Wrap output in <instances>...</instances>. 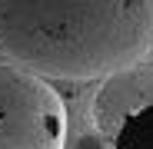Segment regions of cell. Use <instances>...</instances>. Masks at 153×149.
Instances as JSON below:
<instances>
[{"mask_svg": "<svg viewBox=\"0 0 153 149\" xmlns=\"http://www.w3.org/2000/svg\"><path fill=\"white\" fill-rule=\"evenodd\" d=\"M67 106L47 76L0 63V149H67Z\"/></svg>", "mask_w": 153, "mask_h": 149, "instance_id": "2", "label": "cell"}, {"mask_svg": "<svg viewBox=\"0 0 153 149\" xmlns=\"http://www.w3.org/2000/svg\"><path fill=\"white\" fill-rule=\"evenodd\" d=\"M70 149H113V142L100 133L97 126H90V129H83V133L73 136V146Z\"/></svg>", "mask_w": 153, "mask_h": 149, "instance_id": "4", "label": "cell"}, {"mask_svg": "<svg viewBox=\"0 0 153 149\" xmlns=\"http://www.w3.org/2000/svg\"><path fill=\"white\" fill-rule=\"evenodd\" d=\"M90 119L113 149H153V60L100 80L90 99Z\"/></svg>", "mask_w": 153, "mask_h": 149, "instance_id": "3", "label": "cell"}, {"mask_svg": "<svg viewBox=\"0 0 153 149\" xmlns=\"http://www.w3.org/2000/svg\"><path fill=\"white\" fill-rule=\"evenodd\" d=\"M150 53L153 0H0V57L47 80L100 83Z\"/></svg>", "mask_w": 153, "mask_h": 149, "instance_id": "1", "label": "cell"}]
</instances>
